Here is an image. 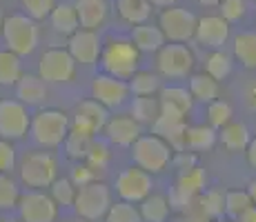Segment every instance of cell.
<instances>
[{
	"instance_id": "obj_1",
	"label": "cell",
	"mask_w": 256,
	"mask_h": 222,
	"mask_svg": "<svg viewBox=\"0 0 256 222\" xmlns=\"http://www.w3.org/2000/svg\"><path fill=\"white\" fill-rule=\"evenodd\" d=\"M100 62L105 71L114 78H132L140 65V51L134 47V42L112 38L105 47L100 49Z\"/></svg>"
},
{
	"instance_id": "obj_2",
	"label": "cell",
	"mask_w": 256,
	"mask_h": 222,
	"mask_svg": "<svg viewBox=\"0 0 256 222\" xmlns=\"http://www.w3.org/2000/svg\"><path fill=\"white\" fill-rule=\"evenodd\" d=\"M0 31H2V38H4V42H7L9 51H14L16 56H29V53L38 47L40 31H38L36 20L29 16L14 13V16L4 18Z\"/></svg>"
},
{
	"instance_id": "obj_3",
	"label": "cell",
	"mask_w": 256,
	"mask_h": 222,
	"mask_svg": "<svg viewBox=\"0 0 256 222\" xmlns=\"http://www.w3.org/2000/svg\"><path fill=\"white\" fill-rule=\"evenodd\" d=\"M29 131L40 147H58L62 145L67 131H70V120L58 109H42L32 118Z\"/></svg>"
},
{
	"instance_id": "obj_4",
	"label": "cell",
	"mask_w": 256,
	"mask_h": 222,
	"mask_svg": "<svg viewBox=\"0 0 256 222\" xmlns=\"http://www.w3.org/2000/svg\"><path fill=\"white\" fill-rule=\"evenodd\" d=\"M112 205L110 187L105 182H87V185L78 187L76 198H74V209H76L78 218L85 220H100L107 214Z\"/></svg>"
},
{
	"instance_id": "obj_5",
	"label": "cell",
	"mask_w": 256,
	"mask_h": 222,
	"mask_svg": "<svg viewBox=\"0 0 256 222\" xmlns=\"http://www.w3.org/2000/svg\"><path fill=\"white\" fill-rule=\"evenodd\" d=\"M132 158L147 174H158L172 158V147L158 136H138L132 145Z\"/></svg>"
},
{
	"instance_id": "obj_6",
	"label": "cell",
	"mask_w": 256,
	"mask_h": 222,
	"mask_svg": "<svg viewBox=\"0 0 256 222\" xmlns=\"http://www.w3.org/2000/svg\"><path fill=\"white\" fill-rule=\"evenodd\" d=\"M58 174V165L54 160V156L45 154V151H34L27 154L24 160L20 162V180L32 189H45Z\"/></svg>"
},
{
	"instance_id": "obj_7",
	"label": "cell",
	"mask_w": 256,
	"mask_h": 222,
	"mask_svg": "<svg viewBox=\"0 0 256 222\" xmlns=\"http://www.w3.org/2000/svg\"><path fill=\"white\" fill-rule=\"evenodd\" d=\"M158 27L163 31L165 40L170 42H187L194 38L196 16L180 7H165V11L158 18Z\"/></svg>"
},
{
	"instance_id": "obj_8",
	"label": "cell",
	"mask_w": 256,
	"mask_h": 222,
	"mask_svg": "<svg viewBox=\"0 0 256 222\" xmlns=\"http://www.w3.org/2000/svg\"><path fill=\"white\" fill-rule=\"evenodd\" d=\"M32 116L20 100H0V138L20 140L29 131Z\"/></svg>"
},
{
	"instance_id": "obj_9",
	"label": "cell",
	"mask_w": 256,
	"mask_h": 222,
	"mask_svg": "<svg viewBox=\"0 0 256 222\" xmlns=\"http://www.w3.org/2000/svg\"><path fill=\"white\" fill-rule=\"evenodd\" d=\"M38 73L45 82H70L76 73V60L67 49H49L42 53Z\"/></svg>"
},
{
	"instance_id": "obj_10",
	"label": "cell",
	"mask_w": 256,
	"mask_h": 222,
	"mask_svg": "<svg viewBox=\"0 0 256 222\" xmlns=\"http://www.w3.org/2000/svg\"><path fill=\"white\" fill-rule=\"evenodd\" d=\"M18 209H20L22 222H56L58 205L49 194L42 191H29L18 198Z\"/></svg>"
},
{
	"instance_id": "obj_11",
	"label": "cell",
	"mask_w": 256,
	"mask_h": 222,
	"mask_svg": "<svg viewBox=\"0 0 256 222\" xmlns=\"http://www.w3.org/2000/svg\"><path fill=\"white\" fill-rule=\"evenodd\" d=\"M194 67V56L180 42L163 44L158 49V69L167 78H185Z\"/></svg>"
},
{
	"instance_id": "obj_12",
	"label": "cell",
	"mask_w": 256,
	"mask_h": 222,
	"mask_svg": "<svg viewBox=\"0 0 256 222\" xmlns=\"http://www.w3.org/2000/svg\"><path fill=\"white\" fill-rule=\"evenodd\" d=\"M152 176L140 167L125 169L116 180V191L127 202H142L152 194Z\"/></svg>"
},
{
	"instance_id": "obj_13",
	"label": "cell",
	"mask_w": 256,
	"mask_h": 222,
	"mask_svg": "<svg viewBox=\"0 0 256 222\" xmlns=\"http://www.w3.org/2000/svg\"><path fill=\"white\" fill-rule=\"evenodd\" d=\"M127 93H130V85L120 78H114L110 73L105 76H96L92 82V98L100 102L102 107L112 109V107H120L125 102Z\"/></svg>"
},
{
	"instance_id": "obj_14",
	"label": "cell",
	"mask_w": 256,
	"mask_h": 222,
	"mask_svg": "<svg viewBox=\"0 0 256 222\" xmlns=\"http://www.w3.org/2000/svg\"><path fill=\"white\" fill-rule=\"evenodd\" d=\"M100 38L96 29H76L67 42V51L72 53L74 60L82 65H94L100 56Z\"/></svg>"
},
{
	"instance_id": "obj_15",
	"label": "cell",
	"mask_w": 256,
	"mask_h": 222,
	"mask_svg": "<svg viewBox=\"0 0 256 222\" xmlns=\"http://www.w3.org/2000/svg\"><path fill=\"white\" fill-rule=\"evenodd\" d=\"M194 38L205 49H220L230 38V24L220 16H205L196 20Z\"/></svg>"
},
{
	"instance_id": "obj_16",
	"label": "cell",
	"mask_w": 256,
	"mask_h": 222,
	"mask_svg": "<svg viewBox=\"0 0 256 222\" xmlns=\"http://www.w3.org/2000/svg\"><path fill=\"white\" fill-rule=\"evenodd\" d=\"M154 131L158 138H163L172 151H183L185 149V118L183 116H170V113H160L154 120Z\"/></svg>"
},
{
	"instance_id": "obj_17",
	"label": "cell",
	"mask_w": 256,
	"mask_h": 222,
	"mask_svg": "<svg viewBox=\"0 0 256 222\" xmlns=\"http://www.w3.org/2000/svg\"><path fill=\"white\" fill-rule=\"evenodd\" d=\"M205 182H208V178H205L203 169H198L196 165L190 167V169H185L183 174H180L178 182H176V187H174V200L180 202V205H187V202L194 200L196 196L203 194Z\"/></svg>"
},
{
	"instance_id": "obj_18",
	"label": "cell",
	"mask_w": 256,
	"mask_h": 222,
	"mask_svg": "<svg viewBox=\"0 0 256 222\" xmlns=\"http://www.w3.org/2000/svg\"><path fill=\"white\" fill-rule=\"evenodd\" d=\"M107 118V107H102L96 100H85L76 107V116H74V127L85 129L90 133H98L105 127Z\"/></svg>"
},
{
	"instance_id": "obj_19",
	"label": "cell",
	"mask_w": 256,
	"mask_h": 222,
	"mask_svg": "<svg viewBox=\"0 0 256 222\" xmlns=\"http://www.w3.org/2000/svg\"><path fill=\"white\" fill-rule=\"evenodd\" d=\"M105 133L114 145L118 147H132L136 142V138L140 136V125L130 116H116L112 120L105 122Z\"/></svg>"
},
{
	"instance_id": "obj_20",
	"label": "cell",
	"mask_w": 256,
	"mask_h": 222,
	"mask_svg": "<svg viewBox=\"0 0 256 222\" xmlns=\"http://www.w3.org/2000/svg\"><path fill=\"white\" fill-rule=\"evenodd\" d=\"M80 29H98L107 18V0H76L74 4Z\"/></svg>"
},
{
	"instance_id": "obj_21",
	"label": "cell",
	"mask_w": 256,
	"mask_h": 222,
	"mask_svg": "<svg viewBox=\"0 0 256 222\" xmlns=\"http://www.w3.org/2000/svg\"><path fill=\"white\" fill-rule=\"evenodd\" d=\"M192 93L180 87H167L160 89V113L170 116H183L192 109Z\"/></svg>"
},
{
	"instance_id": "obj_22",
	"label": "cell",
	"mask_w": 256,
	"mask_h": 222,
	"mask_svg": "<svg viewBox=\"0 0 256 222\" xmlns=\"http://www.w3.org/2000/svg\"><path fill=\"white\" fill-rule=\"evenodd\" d=\"M16 93L22 105H40L47 98L45 80L40 76H20L16 82Z\"/></svg>"
},
{
	"instance_id": "obj_23",
	"label": "cell",
	"mask_w": 256,
	"mask_h": 222,
	"mask_svg": "<svg viewBox=\"0 0 256 222\" xmlns=\"http://www.w3.org/2000/svg\"><path fill=\"white\" fill-rule=\"evenodd\" d=\"M132 42L138 51H158L165 44V36L160 27H152V24H134L132 29Z\"/></svg>"
},
{
	"instance_id": "obj_24",
	"label": "cell",
	"mask_w": 256,
	"mask_h": 222,
	"mask_svg": "<svg viewBox=\"0 0 256 222\" xmlns=\"http://www.w3.org/2000/svg\"><path fill=\"white\" fill-rule=\"evenodd\" d=\"M49 20H52V27L58 33H62V36H72L76 29H80L76 9H74V4H67V2L54 4V9L49 11Z\"/></svg>"
},
{
	"instance_id": "obj_25",
	"label": "cell",
	"mask_w": 256,
	"mask_h": 222,
	"mask_svg": "<svg viewBox=\"0 0 256 222\" xmlns=\"http://www.w3.org/2000/svg\"><path fill=\"white\" fill-rule=\"evenodd\" d=\"M118 16L130 24H142L152 16L150 0H116Z\"/></svg>"
},
{
	"instance_id": "obj_26",
	"label": "cell",
	"mask_w": 256,
	"mask_h": 222,
	"mask_svg": "<svg viewBox=\"0 0 256 222\" xmlns=\"http://www.w3.org/2000/svg\"><path fill=\"white\" fill-rule=\"evenodd\" d=\"M160 116V100L154 96H136L132 102V118L138 125H154Z\"/></svg>"
},
{
	"instance_id": "obj_27",
	"label": "cell",
	"mask_w": 256,
	"mask_h": 222,
	"mask_svg": "<svg viewBox=\"0 0 256 222\" xmlns=\"http://www.w3.org/2000/svg\"><path fill=\"white\" fill-rule=\"evenodd\" d=\"M216 142V131L214 127H205V125H194L187 127L185 131V149L192 151H208L214 147Z\"/></svg>"
},
{
	"instance_id": "obj_28",
	"label": "cell",
	"mask_w": 256,
	"mask_h": 222,
	"mask_svg": "<svg viewBox=\"0 0 256 222\" xmlns=\"http://www.w3.org/2000/svg\"><path fill=\"white\" fill-rule=\"evenodd\" d=\"M62 142H65L67 156L74 158V160H85L87 151H90V147L94 142V133L74 127L72 131H67V136H65V140Z\"/></svg>"
},
{
	"instance_id": "obj_29",
	"label": "cell",
	"mask_w": 256,
	"mask_h": 222,
	"mask_svg": "<svg viewBox=\"0 0 256 222\" xmlns=\"http://www.w3.org/2000/svg\"><path fill=\"white\" fill-rule=\"evenodd\" d=\"M190 93L192 98L200 102H212L218 98V80H214L208 73H196L190 80Z\"/></svg>"
},
{
	"instance_id": "obj_30",
	"label": "cell",
	"mask_w": 256,
	"mask_h": 222,
	"mask_svg": "<svg viewBox=\"0 0 256 222\" xmlns=\"http://www.w3.org/2000/svg\"><path fill=\"white\" fill-rule=\"evenodd\" d=\"M234 56L248 69H256V31H243L234 38Z\"/></svg>"
},
{
	"instance_id": "obj_31",
	"label": "cell",
	"mask_w": 256,
	"mask_h": 222,
	"mask_svg": "<svg viewBox=\"0 0 256 222\" xmlns=\"http://www.w3.org/2000/svg\"><path fill=\"white\" fill-rule=\"evenodd\" d=\"M220 142H223V147L225 149H230V151H240V149H245L248 147V142H250V131H248V127L243 125V122H232V125H225V127H220Z\"/></svg>"
},
{
	"instance_id": "obj_32",
	"label": "cell",
	"mask_w": 256,
	"mask_h": 222,
	"mask_svg": "<svg viewBox=\"0 0 256 222\" xmlns=\"http://www.w3.org/2000/svg\"><path fill=\"white\" fill-rule=\"evenodd\" d=\"M22 76L20 67V56H16L14 51H0V85H16L18 78Z\"/></svg>"
},
{
	"instance_id": "obj_33",
	"label": "cell",
	"mask_w": 256,
	"mask_h": 222,
	"mask_svg": "<svg viewBox=\"0 0 256 222\" xmlns=\"http://www.w3.org/2000/svg\"><path fill=\"white\" fill-rule=\"evenodd\" d=\"M170 216V202L163 196H147L140 205V218L147 222H165Z\"/></svg>"
},
{
	"instance_id": "obj_34",
	"label": "cell",
	"mask_w": 256,
	"mask_h": 222,
	"mask_svg": "<svg viewBox=\"0 0 256 222\" xmlns=\"http://www.w3.org/2000/svg\"><path fill=\"white\" fill-rule=\"evenodd\" d=\"M105 218H107V222H142L140 211L134 207V202H127V200L110 205Z\"/></svg>"
},
{
	"instance_id": "obj_35",
	"label": "cell",
	"mask_w": 256,
	"mask_h": 222,
	"mask_svg": "<svg viewBox=\"0 0 256 222\" xmlns=\"http://www.w3.org/2000/svg\"><path fill=\"white\" fill-rule=\"evenodd\" d=\"M49 189H52V198H54L56 205L72 207L74 198H76V189H78V187L74 185L70 178H56V180L49 185Z\"/></svg>"
},
{
	"instance_id": "obj_36",
	"label": "cell",
	"mask_w": 256,
	"mask_h": 222,
	"mask_svg": "<svg viewBox=\"0 0 256 222\" xmlns=\"http://www.w3.org/2000/svg\"><path fill=\"white\" fill-rule=\"evenodd\" d=\"M208 76H212L214 80H225L232 73V58L225 51H216L208 58Z\"/></svg>"
},
{
	"instance_id": "obj_37",
	"label": "cell",
	"mask_w": 256,
	"mask_h": 222,
	"mask_svg": "<svg viewBox=\"0 0 256 222\" xmlns=\"http://www.w3.org/2000/svg\"><path fill=\"white\" fill-rule=\"evenodd\" d=\"M223 207H225V198L220 191L212 189L200 194V214L210 220H216L220 214H223Z\"/></svg>"
},
{
	"instance_id": "obj_38",
	"label": "cell",
	"mask_w": 256,
	"mask_h": 222,
	"mask_svg": "<svg viewBox=\"0 0 256 222\" xmlns=\"http://www.w3.org/2000/svg\"><path fill=\"white\" fill-rule=\"evenodd\" d=\"M160 89V80L154 73H134L130 82V91H134V96H154Z\"/></svg>"
},
{
	"instance_id": "obj_39",
	"label": "cell",
	"mask_w": 256,
	"mask_h": 222,
	"mask_svg": "<svg viewBox=\"0 0 256 222\" xmlns=\"http://www.w3.org/2000/svg\"><path fill=\"white\" fill-rule=\"evenodd\" d=\"M250 207H254V205H252V198L248 196V191H228V194H225L223 209L228 211V216H232V218H238Z\"/></svg>"
},
{
	"instance_id": "obj_40",
	"label": "cell",
	"mask_w": 256,
	"mask_h": 222,
	"mask_svg": "<svg viewBox=\"0 0 256 222\" xmlns=\"http://www.w3.org/2000/svg\"><path fill=\"white\" fill-rule=\"evenodd\" d=\"M208 118H210V127H214V129H220V127H225L230 122V118H232V107H230V102L225 100H212L208 102Z\"/></svg>"
},
{
	"instance_id": "obj_41",
	"label": "cell",
	"mask_w": 256,
	"mask_h": 222,
	"mask_svg": "<svg viewBox=\"0 0 256 222\" xmlns=\"http://www.w3.org/2000/svg\"><path fill=\"white\" fill-rule=\"evenodd\" d=\"M18 198H20V191H18L16 182L7 174H0V209H14L18 205Z\"/></svg>"
},
{
	"instance_id": "obj_42",
	"label": "cell",
	"mask_w": 256,
	"mask_h": 222,
	"mask_svg": "<svg viewBox=\"0 0 256 222\" xmlns=\"http://www.w3.org/2000/svg\"><path fill=\"white\" fill-rule=\"evenodd\" d=\"M24 16L34 18V20H45L49 16V11L54 9V0H20Z\"/></svg>"
},
{
	"instance_id": "obj_43",
	"label": "cell",
	"mask_w": 256,
	"mask_h": 222,
	"mask_svg": "<svg viewBox=\"0 0 256 222\" xmlns=\"http://www.w3.org/2000/svg\"><path fill=\"white\" fill-rule=\"evenodd\" d=\"M85 160H87V165H90L94 171H96V169H105L107 160H110V151H107V147L102 145V142L94 140L92 147H90V151H87V156H85Z\"/></svg>"
},
{
	"instance_id": "obj_44",
	"label": "cell",
	"mask_w": 256,
	"mask_h": 222,
	"mask_svg": "<svg viewBox=\"0 0 256 222\" xmlns=\"http://www.w3.org/2000/svg\"><path fill=\"white\" fill-rule=\"evenodd\" d=\"M245 2L243 0H220V18L228 22L240 20L245 16Z\"/></svg>"
},
{
	"instance_id": "obj_45",
	"label": "cell",
	"mask_w": 256,
	"mask_h": 222,
	"mask_svg": "<svg viewBox=\"0 0 256 222\" xmlns=\"http://www.w3.org/2000/svg\"><path fill=\"white\" fill-rule=\"evenodd\" d=\"M14 167H16V149L12 140L0 138V174H12Z\"/></svg>"
},
{
	"instance_id": "obj_46",
	"label": "cell",
	"mask_w": 256,
	"mask_h": 222,
	"mask_svg": "<svg viewBox=\"0 0 256 222\" xmlns=\"http://www.w3.org/2000/svg\"><path fill=\"white\" fill-rule=\"evenodd\" d=\"M70 180L76 187H82V185H87V182L96 180V174H94V169L90 165H76L72 169V178H70Z\"/></svg>"
},
{
	"instance_id": "obj_47",
	"label": "cell",
	"mask_w": 256,
	"mask_h": 222,
	"mask_svg": "<svg viewBox=\"0 0 256 222\" xmlns=\"http://www.w3.org/2000/svg\"><path fill=\"white\" fill-rule=\"evenodd\" d=\"M174 162H176V167L178 169H190V167H194L196 165V156L194 154H187V151H176V156H174Z\"/></svg>"
},
{
	"instance_id": "obj_48",
	"label": "cell",
	"mask_w": 256,
	"mask_h": 222,
	"mask_svg": "<svg viewBox=\"0 0 256 222\" xmlns=\"http://www.w3.org/2000/svg\"><path fill=\"white\" fill-rule=\"evenodd\" d=\"M245 149H248V162L256 169V138L248 142V147H245Z\"/></svg>"
},
{
	"instance_id": "obj_49",
	"label": "cell",
	"mask_w": 256,
	"mask_h": 222,
	"mask_svg": "<svg viewBox=\"0 0 256 222\" xmlns=\"http://www.w3.org/2000/svg\"><path fill=\"white\" fill-rule=\"evenodd\" d=\"M238 220H240V222H256V207H250L245 214L238 216Z\"/></svg>"
},
{
	"instance_id": "obj_50",
	"label": "cell",
	"mask_w": 256,
	"mask_h": 222,
	"mask_svg": "<svg viewBox=\"0 0 256 222\" xmlns=\"http://www.w3.org/2000/svg\"><path fill=\"white\" fill-rule=\"evenodd\" d=\"M150 4H154V7H172V4H176V0H150Z\"/></svg>"
},
{
	"instance_id": "obj_51",
	"label": "cell",
	"mask_w": 256,
	"mask_h": 222,
	"mask_svg": "<svg viewBox=\"0 0 256 222\" xmlns=\"http://www.w3.org/2000/svg\"><path fill=\"white\" fill-rule=\"evenodd\" d=\"M248 102H250V107H252V109H256V85L250 87V91H248Z\"/></svg>"
},
{
	"instance_id": "obj_52",
	"label": "cell",
	"mask_w": 256,
	"mask_h": 222,
	"mask_svg": "<svg viewBox=\"0 0 256 222\" xmlns=\"http://www.w3.org/2000/svg\"><path fill=\"white\" fill-rule=\"evenodd\" d=\"M248 196L252 198V205L256 207V180L250 182V187H248Z\"/></svg>"
},
{
	"instance_id": "obj_53",
	"label": "cell",
	"mask_w": 256,
	"mask_h": 222,
	"mask_svg": "<svg viewBox=\"0 0 256 222\" xmlns=\"http://www.w3.org/2000/svg\"><path fill=\"white\" fill-rule=\"evenodd\" d=\"M198 2L205 7H216V4H220V0H198Z\"/></svg>"
},
{
	"instance_id": "obj_54",
	"label": "cell",
	"mask_w": 256,
	"mask_h": 222,
	"mask_svg": "<svg viewBox=\"0 0 256 222\" xmlns=\"http://www.w3.org/2000/svg\"><path fill=\"white\" fill-rule=\"evenodd\" d=\"M0 222H22L20 218H9V216H7V218H0Z\"/></svg>"
},
{
	"instance_id": "obj_55",
	"label": "cell",
	"mask_w": 256,
	"mask_h": 222,
	"mask_svg": "<svg viewBox=\"0 0 256 222\" xmlns=\"http://www.w3.org/2000/svg\"><path fill=\"white\" fill-rule=\"evenodd\" d=\"M2 22H4V13H2V9H0V27H2Z\"/></svg>"
},
{
	"instance_id": "obj_56",
	"label": "cell",
	"mask_w": 256,
	"mask_h": 222,
	"mask_svg": "<svg viewBox=\"0 0 256 222\" xmlns=\"http://www.w3.org/2000/svg\"><path fill=\"white\" fill-rule=\"evenodd\" d=\"M67 222H87L85 218H78V220H67Z\"/></svg>"
}]
</instances>
